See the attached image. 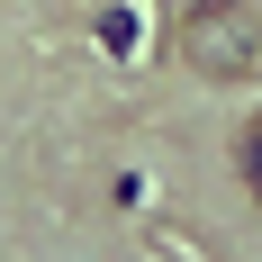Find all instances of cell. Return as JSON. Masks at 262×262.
I'll return each instance as SVG.
<instances>
[{
  "mask_svg": "<svg viewBox=\"0 0 262 262\" xmlns=\"http://www.w3.org/2000/svg\"><path fill=\"white\" fill-rule=\"evenodd\" d=\"M172 46L199 81H244L262 63V18L244 0H190L181 18H172Z\"/></svg>",
  "mask_w": 262,
  "mask_h": 262,
  "instance_id": "6da1fadb",
  "label": "cell"
},
{
  "mask_svg": "<svg viewBox=\"0 0 262 262\" xmlns=\"http://www.w3.org/2000/svg\"><path fill=\"white\" fill-rule=\"evenodd\" d=\"M235 172H244V190L262 199V118H253V127L235 136Z\"/></svg>",
  "mask_w": 262,
  "mask_h": 262,
  "instance_id": "7a4b0ae2",
  "label": "cell"
}]
</instances>
